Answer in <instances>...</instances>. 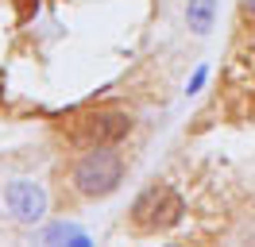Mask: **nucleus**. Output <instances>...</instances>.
I'll use <instances>...</instances> for the list:
<instances>
[{
  "label": "nucleus",
  "instance_id": "obj_1",
  "mask_svg": "<svg viewBox=\"0 0 255 247\" xmlns=\"http://www.w3.org/2000/svg\"><path fill=\"white\" fill-rule=\"evenodd\" d=\"M124 182V154L116 151V143H93L70 162V189L78 197H109Z\"/></svg>",
  "mask_w": 255,
  "mask_h": 247
},
{
  "label": "nucleus",
  "instance_id": "obj_2",
  "mask_svg": "<svg viewBox=\"0 0 255 247\" xmlns=\"http://www.w3.org/2000/svg\"><path fill=\"white\" fill-rule=\"evenodd\" d=\"M182 216H186L182 193L166 182H151L147 189H139V197L131 201L128 220H131L135 232H166V228H174Z\"/></svg>",
  "mask_w": 255,
  "mask_h": 247
},
{
  "label": "nucleus",
  "instance_id": "obj_3",
  "mask_svg": "<svg viewBox=\"0 0 255 247\" xmlns=\"http://www.w3.org/2000/svg\"><path fill=\"white\" fill-rule=\"evenodd\" d=\"M128 131H131V120H128L124 112H109V108L85 112V116H78L74 127H70V135L78 139L81 147H93V143H120Z\"/></svg>",
  "mask_w": 255,
  "mask_h": 247
},
{
  "label": "nucleus",
  "instance_id": "obj_4",
  "mask_svg": "<svg viewBox=\"0 0 255 247\" xmlns=\"http://www.w3.org/2000/svg\"><path fill=\"white\" fill-rule=\"evenodd\" d=\"M4 205H8V213L16 216V220L35 224V220H43V213H47V189L39 182L16 178V182L4 185Z\"/></svg>",
  "mask_w": 255,
  "mask_h": 247
},
{
  "label": "nucleus",
  "instance_id": "obj_5",
  "mask_svg": "<svg viewBox=\"0 0 255 247\" xmlns=\"http://www.w3.org/2000/svg\"><path fill=\"white\" fill-rule=\"evenodd\" d=\"M43 244H70V247H89L93 240L78 228V224H70V220H54L43 228Z\"/></svg>",
  "mask_w": 255,
  "mask_h": 247
},
{
  "label": "nucleus",
  "instance_id": "obj_6",
  "mask_svg": "<svg viewBox=\"0 0 255 247\" xmlns=\"http://www.w3.org/2000/svg\"><path fill=\"white\" fill-rule=\"evenodd\" d=\"M217 19V0H186V23L193 35H209Z\"/></svg>",
  "mask_w": 255,
  "mask_h": 247
},
{
  "label": "nucleus",
  "instance_id": "obj_7",
  "mask_svg": "<svg viewBox=\"0 0 255 247\" xmlns=\"http://www.w3.org/2000/svg\"><path fill=\"white\" fill-rule=\"evenodd\" d=\"M209 81V66H197L190 77V85H186V97H193V93H201V85Z\"/></svg>",
  "mask_w": 255,
  "mask_h": 247
},
{
  "label": "nucleus",
  "instance_id": "obj_8",
  "mask_svg": "<svg viewBox=\"0 0 255 247\" xmlns=\"http://www.w3.org/2000/svg\"><path fill=\"white\" fill-rule=\"evenodd\" d=\"M244 12H252V19H255V0H244Z\"/></svg>",
  "mask_w": 255,
  "mask_h": 247
}]
</instances>
